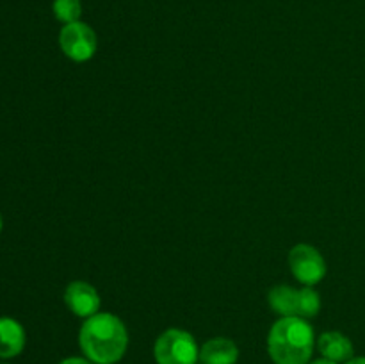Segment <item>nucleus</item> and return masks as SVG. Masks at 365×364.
<instances>
[{
  "label": "nucleus",
  "instance_id": "7ed1b4c3",
  "mask_svg": "<svg viewBox=\"0 0 365 364\" xmlns=\"http://www.w3.org/2000/svg\"><path fill=\"white\" fill-rule=\"evenodd\" d=\"M157 364H196L200 363V346L195 335L184 328H168L153 345Z\"/></svg>",
  "mask_w": 365,
  "mask_h": 364
},
{
  "label": "nucleus",
  "instance_id": "20e7f679",
  "mask_svg": "<svg viewBox=\"0 0 365 364\" xmlns=\"http://www.w3.org/2000/svg\"><path fill=\"white\" fill-rule=\"evenodd\" d=\"M289 266H291L292 277L303 285H316L327 277V261L323 253L312 245L299 243L292 246L289 252Z\"/></svg>",
  "mask_w": 365,
  "mask_h": 364
},
{
  "label": "nucleus",
  "instance_id": "6e6552de",
  "mask_svg": "<svg viewBox=\"0 0 365 364\" xmlns=\"http://www.w3.org/2000/svg\"><path fill=\"white\" fill-rule=\"evenodd\" d=\"M237 360V345L228 338H212L200 346V363L202 364H235Z\"/></svg>",
  "mask_w": 365,
  "mask_h": 364
},
{
  "label": "nucleus",
  "instance_id": "39448f33",
  "mask_svg": "<svg viewBox=\"0 0 365 364\" xmlns=\"http://www.w3.org/2000/svg\"><path fill=\"white\" fill-rule=\"evenodd\" d=\"M59 45L68 59L75 61V63H86L96 54L98 38L88 24L78 20L61 29Z\"/></svg>",
  "mask_w": 365,
  "mask_h": 364
},
{
  "label": "nucleus",
  "instance_id": "dca6fc26",
  "mask_svg": "<svg viewBox=\"0 0 365 364\" xmlns=\"http://www.w3.org/2000/svg\"><path fill=\"white\" fill-rule=\"evenodd\" d=\"M2 225H4V221H2V214H0V232H2Z\"/></svg>",
  "mask_w": 365,
  "mask_h": 364
},
{
  "label": "nucleus",
  "instance_id": "0eeeda50",
  "mask_svg": "<svg viewBox=\"0 0 365 364\" xmlns=\"http://www.w3.org/2000/svg\"><path fill=\"white\" fill-rule=\"evenodd\" d=\"M317 348H319L321 355L339 364L348 363L349 359L355 357V348H353L351 339L337 330L323 332L317 338Z\"/></svg>",
  "mask_w": 365,
  "mask_h": 364
},
{
  "label": "nucleus",
  "instance_id": "f8f14e48",
  "mask_svg": "<svg viewBox=\"0 0 365 364\" xmlns=\"http://www.w3.org/2000/svg\"><path fill=\"white\" fill-rule=\"evenodd\" d=\"M52 9H53V16L64 25L78 21L82 16L81 0H53Z\"/></svg>",
  "mask_w": 365,
  "mask_h": 364
},
{
  "label": "nucleus",
  "instance_id": "9b49d317",
  "mask_svg": "<svg viewBox=\"0 0 365 364\" xmlns=\"http://www.w3.org/2000/svg\"><path fill=\"white\" fill-rule=\"evenodd\" d=\"M321 310V296L312 285H303L299 288V302H298V316L310 320L317 316Z\"/></svg>",
  "mask_w": 365,
  "mask_h": 364
},
{
  "label": "nucleus",
  "instance_id": "f03ea898",
  "mask_svg": "<svg viewBox=\"0 0 365 364\" xmlns=\"http://www.w3.org/2000/svg\"><path fill=\"white\" fill-rule=\"evenodd\" d=\"M314 346L316 334L305 318H280L267 334V353L274 364H309Z\"/></svg>",
  "mask_w": 365,
  "mask_h": 364
},
{
  "label": "nucleus",
  "instance_id": "2eb2a0df",
  "mask_svg": "<svg viewBox=\"0 0 365 364\" xmlns=\"http://www.w3.org/2000/svg\"><path fill=\"white\" fill-rule=\"evenodd\" d=\"M344 364H365V357H353V359H349Z\"/></svg>",
  "mask_w": 365,
  "mask_h": 364
},
{
  "label": "nucleus",
  "instance_id": "f3484780",
  "mask_svg": "<svg viewBox=\"0 0 365 364\" xmlns=\"http://www.w3.org/2000/svg\"><path fill=\"white\" fill-rule=\"evenodd\" d=\"M196 364H202V363H196Z\"/></svg>",
  "mask_w": 365,
  "mask_h": 364
},
{
  "label": "nucleus",
  "instance_id": "f257e3e1",
  "mask_svg": "<svg viewBox=\"0 0 365 364\" xmlns=\"http://www.w3.org/2000/svg\"><path fill=\"white\" fill-rule=\"evenodd\" d=\"M78 348L91 363L116 364L127 353L128 330L116 314L98 313L82 323Z\"/></svg>",
  "mask_w": 365,
  "mask_h": 364
},
{
  "label": "nucleus",
  "instance_id": "4468645a",
  "mask_svg": "<svg viewBox=\"0 0 365 364\" xmlns=\"http://www.w3.org/2000/svg\"><path fill=\"white\" fill-rule=\"evenodd\" d=\"M309 364H339V363H334V360L327 359V357H321V359H314V360H310Z\"/></svg>",
  "mask_w": 365,
  "mask_h": 364
},
{
  "label": "nucleus",
  "instance_id": "ddd939ff",
  "mask_svg": "<svg viewBox=\"0 0 365 364\" xmlns=\"http://www.w3.org/2000/svg\"><path fill=\"white\" fill-rule=\"evenodd\" d=\"M59 364H95V363H91V360L86 359V357L82 355V357H66V359L61 360Z\"/></svg>",
  "mask_w": 365,
  "mask_h": 364
},
{
  "label": "nucleus",
  "instance_id": "9d476101",
  "mask_svg": "<svg viewBox=\"0 0 365 364\" xmlns=\"http://www.w3.org/2000/svg\"><path fill=\"white\" fill-rule=\"evenodd\" d=\"M267 302L274 313L280 314V318L298 316L299 289L291 288L287 284H278L267 293Z\"/></svg>",
  "mask_w": 365,
  "mask_h": 364
},
{
  "label": "nucleus",
  "instance_id": "1a4fd4ad",
  "mask_svg": "<svg viewBox=\"0 0 365 364\" xmlns=\"http://www.w3.org/2000/svg\"><path fill=\"white\" fill-rule=\"evenodd\" d=\"M25 330L13 318H0V357L11 359L24 352Z\"/></svg>",
  "mask_w": 365,
  "mask_h": 364
},
{
  "label": "nucleus",
  "instance_id": "423d86ee",
  "mask_svg": "<svg viewBox=\"0 0 365 364\" xmlns=\"http://www.w3.org/2000/svg\"><path fill=\"white\" fill-rule=\"evenodd\" d=\"M64 303L75 316L88 320L100 313L102 300L98 291L89 282L73 280L64 289Z\"/></svg>",
  "mask_w": 365,
  "mask_h": 364
}]
</instances>
